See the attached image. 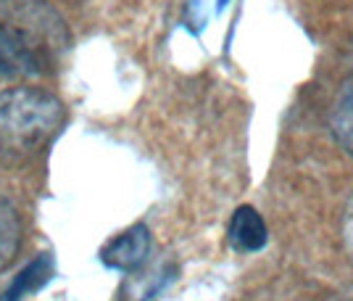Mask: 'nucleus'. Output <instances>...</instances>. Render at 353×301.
<instances>
[{
  "instance_id": "2",
  "label": "nucleus",
  "mask_w": 353,
  "mask_h": 301,
  "mask_svg": "<svg viewBox=\"0 0 353 301\" xmlns=\"http://www.w3.org/2000/svg\"><path fill=\"white\" fill-rule=\"evenodd\" d=\"M150 254V233L145 225L127 227L121 235L111 238L101 249V262L119 272H134L145 264Z\"/></svg>"
},
{
  "instance_id": "6",
  "label": "nucleus",
  "mask_w": 353,
  "mask_h": 301,
  "mask_svg": "<svg viewBox=\"0 0 353 301\" xmlns=\"http://www.w3.org/2000/svg\"><path fill=\"white\" fill-rule=\"evenodd\" d=\"M21 249V220L8 198L0 196V272L16 259Z\"/></svg>"
},
{
  "instance_id": "7",
  "label": "nucleus",
  "mask_w": 353,
  "mask_h": 301,
  "mask_svg": "<svg viewBox=\"0 0 353 301\" xmlns=\"http://www.w3.org/2000/svg\"><path fill=\"white\" fill-rule=\"evenodd\" d=\"M330 127L340 146L353 156V85H345L340 90L332 117H330Z\"/></svg>"
},
{
  "instance_id": "5",
  "label": "nucleus",
  "mask_w": 353,
  "mask_h": 301,
  "mask_svg": "<svg viewBox=\"0 0 353 301\" xmlns=\"http://www.w3.org/2000/svg\"><path fill=\"white\" fill-rule=\"evenodd\" d=\"M43 72V64L16 40L8 27H0V77Z\"/></svg>"
},
{
  "instance_id": "8",
  "label": "nucleus",
  "mask_w": 353,
  "mask_h": 301,
  "mask_svg": "<svg viewBox=\"0 0 353 301\" xmlns=\"http://www.w3.org/2000/svg\"><path fill=\"white\" fill-rule=\"evenodd\" d=\"M343 246H345V254L353 264V193L345 204V211H343Z\"/></svg>"
},
{
  "instance_id": "3",
  "label": "nucleus",
  "mask_w": 353,
  "mask_h": 301,
  "mask_svg": "<svg viewBox=\"0 0 353 301\" xmlns=\"http://www.w3.org/2000/svg\"><path fill=\"white\" fill-rule=\"evenodd\" d=\"M227 238L232 243V249L243 251V254H253L261 251L269 241V230L266 222L261 220V214L253 206H237L230 227H227Z\"/></svg>"
},
{
  "instance_id": "4",
  "label": "nucleus",
  "mask_w": 353,
  "mask_h": 301,
  "mask_svg": "<svg viewBox=\"0 0 353 301\" xmlns=\"http://www.w3.org/2000/svg\"><path fill=\"white\" fill-rule=\"evenodd\" d=\"M53 272H56V267H53V256L40 254L32 264H27V267L11 280V286L6 288V293H3V299L0 301H21L27 293H34V291H40L45 283H50Z\"/></svg>"
},
{
  "instance_id": "1",
  "label": "nucleus",
  "mask_w": 353,
  "mask_h": 301,
  "mask_svg": "<svg viewBox=\"0 0 353 301\" xmlns=\"http://www.w3.org/2000/svg\"><path fill=\"white\" fill-rule=\"evenodd\" d=\"M66 111L56 95L40 88L0 93V162H27L59 135Z\"/></svg>"
},
{
  "instance_id": "9",
  "label": "nucleus",
  "mask_w": 353,
  "mask_h": 301,
  "mask_svg": "<svg viewBox=\"0 0 353 301\" xmlns=\"http://www.w3.org/2000/svg\"><path fill=\"white\" fill-rule=\"evenodd\" d=\"M227 6V0H219V8H224Z\"/></svg>"
}]
</instances>
